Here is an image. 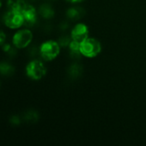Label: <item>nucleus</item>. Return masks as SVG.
Returning <instances> with one entry per match:
<instances>
[{"instance_id": "nucleus-13", "label": "nucleus", "mask_w": 146, "mask_h": 146, "mask_svg": "<svg viewBox=\"0 0 146 146\" xmlns=\"http://www.w3.org/2000/svg\"><path fill=\"white\" fill-rule=\"evenodd\" d=\"M39 119V114L35 110H28L24 115V120L28 122H35Z\"/></svg>"}, {"instance_id": "nucleus-16", "label": "nucleus", "mask_w": 146, "mask_h": 146, "mask_svg": "<svg viewBox=\"0 0 146 146\" xmlns=\"http://www.w3.org/2000/svg\"><path fill=\"white\" fill-rule=\"evenodd\" d=\"M9 122L14 126H18L21 123V119L18 115H13L9 119Z\"/></svg>"}, {"instance_id": "nucleus-14", "label": "nucleus", "mask_w": 146, "mask_h": 146, "mask_svg": "<svg viewBox=\"0 0 146 146\" xmlns=\"http://www.w3.org/2000/svg\"><path fill=\"white\" fill-rule=\"evenodd\" d=\"M71 41H72V39L71 38V35L70 36H68V35L61 36L58 40V42H59V45L61 46V48H68Z\"/></svg>"}, {"instance_id": "nucleus-8", "label": "nucleus", "mask_w": 146, "mask_h": 146, "mask_svg": "<svg viewBox=\"0 0 146 146\" xmlns=\"http://www.w3.org/2000/svg\"><path fill=\"white\" fill-rule=\"evenodd\" d=\"M84 15V9L80 6H73L66 10V17L72 21H78Z\"/></svg>"}, {"instance_id": "nucleus-11", "label": "nucleus", "mask_w": 146, "mask_h": 146, "mask_svg": "<svg viewBox=\"0 0 146 146\" xmlns=\"http://www.w3.org/2000/svg\"><path fill=\"white\" fill-rule=\"evenodd\" d=\"M83 73V68L78 63H73L70 66L68 69V74L71 79L78 78Z\"/></svg>"}, {"instance_id": "nucleus-3", "label": "nucleus", "mask_w": 146, "mask_h": 146, "mask_svg": "<svg viewBox=\"0 0 146 146\" xmlns=\"http://www.w3.org/2000/svg\"><path fill=\"white\" fill-rule=\"evenodd\" d=\"M26 74L32 80H40L46 74V67L40 60L34 59L27 64Z\"/></svg>"}, {"instance_id": "nucleus-4", "label": "nucleus", "mask_w": 146, "mask_h": 146, "mask_svg": "<svg viewBox=\"0 0 146 146\" xmlns=\"http://www.w3.org/2000/svg\"><path fill=\"white\" fill-rule=\"evenodd\" d=\"M33 40V33L29 29L18 30L12 38V44L16 49L27 48Z\"/></svg>"}, {"instance_id": "nucleus-15", "label": "nucleus", "mask_w": 146, "mask_h": 146, "mask_svg": "<svg viewBox=\"0 0 146 146\" xmlns=\"http://www.w3.org/2000/svg\"><path fill=\"white\" fill-rule=\"evenodd\" d=\"M15 47L13 48L9 44H3L2 45V50H3V52L7 53L9 56H14L16 54V50H15Z\"/></svg>"}, {"instance_id": "nucleus-2", "label": "nucleus", "mask_w": 146, "mask_h": 146, "mask_svg": "<svg viewBox=\"0 0 146 146\" xmlns=\"http://www.w3.org/2000/svg\"><path fill=\"white\" fill-rule=\"evenodd\" d=\"M102 44L101 42L95 38L89 37L83 42L80 44V51L83 56L87 58L96 57L102 51Z\"/></svg>"}, {"instance_id": "nucleus-17", "label": "nucleus", "mask_w": 146, "mask_h": 146, "mask_svg": "<svg viewBox=\"0 0 146 146\" xmlns=\"http://www.w3.org/2000/svg\"><path fill=\"white\" fill-rule=\"evenodd\" d=\"M5 38H6V35H5L4 32L0 30V45L3 44V43L5 41Z\"/></svg>"}, {"instance_id": "nucleus-10", "label": "nucleus", "mask_w": 146, "mask_h": 146, "mask_svg": "<svg viewBox=\"0 0 146 146\" xmlns=\"http://www.w3.org/2000/svg\"><path fill=\"white\" fill-rule=\"evenodd\" d=\"M26 0H7V6L9 9L22 11L26 6Z\"/></svg>"}, {"instance_id": "nucleus-1", "label": "nucleus", "mask_w": 146, "mask_h": 146, "mask_svg": "<svg viewBox=\"0 0 146 146\" xmlns=\"http://www.w3.org/2000/svg\"><path fill=\"white\" fill-rule=\"evenodd\" d=\"M40 56L45 61L51 62L56 59L60 54L61 46L59 45L58 41L55 40H46L43 42L40 48Z\"/></svg>"}, {"instance_id": "nucleus-21", "label": "nucleus", "mask_w": 146, "mask_h": 146, "mask_svg": "<svg viewBox=\"0 0 146 146\" xmlns=\"http://www.w3.org/2000/svg\"><path fill=\"white\" fill-rule=\"evenodd\" d=\"M50 1H53V0H50Z\"/></svg>"}, {"instance_id": "nucleus-20", "label": "nucleus", "mask_w": 146, "mask_h": 146, "mask_svg": "<svg viewBox=\"0 0 146 146\" xmlns=\"http://www.w3.org/2000/svg\"><path fill=\"white\" fill-rule=\"evenodd\" d=\"M2 7V2H1V0H0V8Z\"/></svg>"}, {"instance_id": "nucleus-7", "label": "nucleus", "mask_w": 146, "mask_h": 146, "mask_svg": "<svg viewBox=\"0 0 146 146\" xmlns=\"http://www.w3.org/2000/svg\"><path fill=\"white\" fill-rule=\"evenodd\" d=\"M24 18V25L27 27H34L38 21V11L32 4L27 3L21 11Z\"/></svg>"}, {"instance_id": "nucleus-5", "label": "nucleus", "mask_w": 146, "mask_h": 146, "mask_svg": "<svg viewBox=\"0 0 146 146\" xmlns=\"http://www.w3.org/2000/svg\"><path fill=\"white\" fill-rule=\"evenodd\" d=\"M3 23L10 29H18L24 25V18L21 11L9 9L3 15Z\"/></svg>"}, {"instance_id": "nucleus-6", "label": "nucleus", "mask_w": 146, "mask_h": 146, "mask_svg": "<svg viewBox=\"0 0 146 146\" xmlns=\"http://www.w3.org/2000/svg\"><path fill=\"white\" fill-rule=\"evenodd\" d=\"M71 38L73 41L81 44L89 38V30L86 24L80 22L76 24L71 30Z\"/></svg>"}, {"instance_id": "nucleus-9", "label": "nucleus", "mask_w": 146, "mask_h": 146, "mask_svg": "<svg viewBox=\"0 0 146 146\" xmlns=\"http://www.w3.org/2000/svg\"><path fill=\"white\" fill-rule=\"evenodd\" d=\"M38 13L43 19H46V20H50V19L53 18V16L55 15V11H54L53 8L48 3L41 4L38 9Z\"/></svg>"}, {"instance_id": "nucleus-19", "label": "nucleus", "mask_w": 146, "mask_h": 146, "mask_svg": "<svg viewBox=\"0 0 146 146\" xmlns=\"http://www.w3.org/2000/svg\"><path fill=\"white\" fill-rule=\"evenodd\" d=\"M68 3H72V4H77V3H80L82 2H83L84 0H66Z\"/></svg>"}, {"instance_id": "nucleus-18", "label": "nucleus", "mask_w": 146, "mask_h": 146, "mask_svg": "<svg viewBox=\"0 0 146 146\" xmlns=\"http://www.w3.org/2000/svg\"><path fill=\"white\" fill-rule=\"evenodd\" d=\"M69 28V24L68 22H62L61 25H60V29L65 31V29H68Z\"/></svg>"}, {"instance_id": "nucleus-22", "label": "nucleus", "mask_w": 146, "mask_h": 146, "mask_svg": "<svg viewBox=\"0 0 146 146\" xmlns=\"http://www.w3.org/2000/svg\"><path fill=\"white\" fill-rule=\"evenodd\" d=\"M32 1H34V0H32Z\"/></svg>"}, {"instance_id": "nucleus-12", "label": "nucleus", "mask_w": 146, "mask_h": 146, "mask_svg": "<svg viewBox=\"0 0 146 146\" xmlns=\"http://www.w3.org/2000/svg\"><path fill=\"white\" fill-rule=\"evenodd\" d=\"M15 68L9 62H0V74L4 76H10L14 74Z\"/></svg>"}]
</instances>
